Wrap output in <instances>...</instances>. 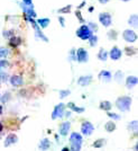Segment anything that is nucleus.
I'll return each instance as SVG.
<instances>
[{
  "instance_id": "1",
  "label": "nucleus",
  "mask_w": 138,
  "mask_h": 151,
  "mask_svg": "<svg viewBox=\"0 0 138 151\" xmlns=\"http://www.w3.org/2000/svg\"><path fill=\"white\" fill-rule=\"evenodd\" d=\"M82 142H83L82 134L72 132L70 135V151H81Z\"/></svg>"
},
{
  "instance_id": "2",
  "label": "nucleus",
  "mask_w": 138,
  "mask_h": 151,
  "mask_svg": "<svg viewBox=\"0 0 138 151\" xmlns=\"http://www.w3.org/2000/svg\"><path fill=\"white\" fill-rule=\"evenodd\" d=\"M132 99L130 96H120L116 99V107L120 112H128L132 107Z\"/></svg>"
},
{
  "instance_id": "3",
  "label": "nucleus",
  "mask_w": 138,
  "mask_h": 151,
  "mask_svg": "<svg viewBox=\"0 0 138 151\" xmlns=\"http://www.w3.org/2000/svg\"><path fill=\"white\" fill-rule=\"evenodd\" d=\"M76 36L79 38H81L82 41H88L89 38L93 35V33L91 32V29L88 27L87 24H82L78 29H76Z\"/></svg>"
},
{
  "instance_id": "4",
  "label": "nucleus",
  "mask_w": 138,
  "mask_h": 151,
  "mask_svg": "<svg viewBox=\"0 0 138 151\" xmlns=\"http://www.w3.org/2000/svg\"><path fill=\"white\" fill-rule=\"evenodd\" d=\"M75 59L78 62L80 63H85L89 61V53L88 51L83 47H80L75 50Z\"/></svg>"
},
{
  "instance_id": "5",
  "label": "nucleus",
  "mask_w": 138,
  "mask_h": 151,
  "mask_svg": "<svg viewBox=\"0 0 138 151\" xmlns=\"http://www.w3.org/2000/svg\"><path fill=\"white\" fill-rule=\"evenodd\" d=\"M64 113H65V105L63 103L57 104L56 106L54 107L53 112H52V120H56V119L63 117Z\"/></svg>"
},
{
  "instance_id": "6",
  "label": "nucleus",
  "mask_w": 138,
  "mask_h": 151,
  "mask_svg": "<svg viewBox=\"0 0 138 151\" xmlns=\"http://www.w3.org/2000/svg\"><path fill=\"white\" fill-rule=\"evenodd\" d=\"M81 132H82V134L85 135V137L92 135V133L94 132L93 124H92L91 122H89V121H84L81 124Z\"/></svg>"
},
{
  "instance_id": "7",
  "label": "nucleus",
  "mask_w": 138,
  "mask_h": 151,
  "mask_svg": "<svg viewBox=\"0 0 138 151\" xmlns=\"http://www.w3.org/2000/svg\"><path fill=\"white\" fill-rule=\"evenodd\" d=\"M122 37L127 43H135L137 41V34L134 29H125L122 33Z\"/></svg>"
},
{
  "instance_id": "8",
  "label": "nucleus",
  "mask_w": 138,
  "mask_h": 151,
  "mask_svg": "<svg viewBox=\"0 0 138 151\" xmlns=\"http://www.w3.org/2000/svg\"><path fill=\"white\" fill-rule=\"evenodd\" d=\"M99 22H100V24L102 26L109 27V26H111V24H112V17H111L110 14L101 13L100 15H99Z\"/></svg>"
},
{
  "instance_id": "9",
  "label": "nucleus",
  "mask_w": 138,
  "mask_h": 151,
  "mask_svg": "<svg viewBox=\"0 0 138 151\" xmlns=\"http://www.w3.org/2000/svg\"><path fill=\"white\" fill-rule=\"evenodd\" d=\"M108 55L113 61H118L122 57V51L120 50L118 46H113L112 49L110 50V52H108Z\"/></svg>"
},
{
  "instance_id": "10",
  "label": "nucleus",
  "mask_w": 138,
  "mask_h": 151,
  "mask_svg": "<svg viewBox=\"0 0 138 151\" xmlns=\"http://www.w3.org/2000/svg\"><path fill=\"white\" fill-rule=\"evenodd\" d=\"M9 81L11 83V86H13V87H16V88L21 87V86L24 85V79H23V77L20 75L11 76V77L9 78Z\"/></svg>"
},
{
  "instance_id": "11",
  "label": "nucleus",
  "mask_w": 138,
  "mask_h": 151,
  "mask_svg": "<svg viewBox=\"0 0 138 151\" xmlns=\"http://www.w3.org/2000/svg\"><path fill=\"white\" fill-rule=\"evenodd\" d=\"M20 7H21V9H23V12L24 14L26 15V18H36V12H35V9H34V6L33 7H27V6H24L23 4H20Z\"/></svg>"
},
{
  "instance_id": "12",
  "label": "nucleus",
  "mask_w": 138,
  "mask_h": 151,
  "mask_svg": "<svg viewBox=\"0 0 138 151\" xmlns=\"http://www.w3.org/2000/svg\"><path fill=\"white\" fill-rule=\"evenodd\" d=\"M17 141H18V137H17V134H15V133H10V134H8V135L6 137V139H5L4 145H5V147H10V145L17 143Z\"/></svg>"
},
{
  "instance_id": "13",
  "label": "nucleus",
  "mask_w": 138,
  "mask_h": 151,
  "mask_svg": "<svg viewBox=\"0 0 138 151\" xmlns=\"http://www.w3.org/2000/svg\"><path fill=\"white\" fill-rule=\"evenodd\" d=\"M92 82V76H81L78 79V85L81 87H87Z\"/></svg>"
},
{
  "instance_id": "14",
  "label": "nucleus",
  "mask_w": 138,
  "mask_h": 151,
  "mask_svg": "<svg viewBox=\"0 0 138 151\" xmlns=\"http://www.w3.org/2000/svg\"><path fill=\"white\" fill-rule=\"evenodd\" d=\"M98 77L102 81L109 82L112 79V73L110 71H108V70H101L100 72H99V75H98Z\"/></svg>"
},
{
  "instance_id": "15",
  "label": "nucleus",
  "mask_w": 138,
  "mask_h": 151,
  "mask_svg": "<svg viewBox=\"0 0 138 151\" xmlns=\"http://www.w3.org/2000/svg\"><path fill=\"white\" fill-rule=\"evenodd\" d=\"M70 129H71V123H70L69 121L63 122V123H61L60 129H58L60 134H61V135H63V137L68 135V134H69V132H70Z\"/></svg>"
},
{
  "instance_id": "16",
  "label": "nucleus",
  "mask_w": 138,
  "mask_h": 151,
  "mask_svg": "<svg viewBox=\"0 0 138 151\" xmlns=\"http://www.w3.org/2000/svg\"><path fill=\"white\" fill-rule=\"evenodd\" d=\"M138 79L136 76H129L126 78V87L128 89H132L137 86Z\"/></svg>"
},
{
  "instance_id": "17",
  "label": "nucleus",
  "mask_w": 138,
  "mask_h": 151,
  "mask_svg": "<svg viewBox=\"0 0 138 151\" xmlns=\"http://www.w3.org/2000/svg\"><path fill=\"white\" fill-rule=\"evenodd\" d=\"M38 148H39V150L41 151H47L51 148V141L47 138L42 139L41 142H39Z\"/></svg>"
},
{
  "instance_id": "18",
  "label": "nucleus",
  "mask_w": 138,
  "mask_h": 151,
  "mask_svg": "<svg viewBox=\"0 0 138 151\" xmlns=\"http://www.w3.org/2000/svg\"><path fill=\"white\" fill-rule=\"evenodd\" d=\"M23 43V40L18 36H13V37L9 38V45L14 47V49H16V47H18L19 45Z\"/></svg>"
},
{
  "instance_id": "19",
  "label": "nucleus",
  "mask_w": 138,
  "mask_h": 151,
  "mask_svg": "<svg viewBox=\"0 0 138 151\" xmlns=\"http://www.w3.org/2000/svg\"><path fill=\"white\" fill-rule=\"evenodd\" d=\"M66 106L69 107L70 109H71V112H75V113H79V114H81L83 113L85 109L83 108V107H79V106H76L75 104L73 103V101H70L69 104L66 105Z\"/></svg>"
},
{
  "instance_id": "20",
  "label": "nucleus",
  "mask_w": 138,
  "mask_h": 151,
  "mask_svg": "<svg viewBox=\"0 0 138 151\" xmlns=\"http://www.w3.org/2000/svg\"><path fill=\"white\" fill-rule=\"evenodd\" d=\"M36 23H37V25L39 26V28H47L48 25H50L51 20L48 18H39L36 20Z\"/></svg>"
},
{
  "instance_id": "21",
  "label": "nucleus",
  "mask_w": 138,
  "mask_h": 151,
  "mask_svg": "<svg viewBox=\"0 0 138 151\" xmlns=\"http://www.w3.org/2000/svg\"><path fill=\"white\" fill-rule=\"evenodd\" d=\"M99 107H100V109L105 111V112H109V111L112 108V104H111L109 101H102L100 103Z\"/></svg>"
},
{
  "instance_id": "22",
  "label": "nucleus",
  "mask_w": 138,
  "mask_h": 151,
  "mask_svg": "<svg viewBox=\"0 0 138 151\" xmlns=\"http://www.w3.org/2000/svg\"><path fill=\"white\" fill-rule=\"evenodd\" d=\"M116 123L113 122V121H109V122H107L106 124H105V130L107 131L108 133H111L113 132L115 130H116Z\"/></svg>"
},
{
  "instance_id": "23",
  "label": "nucleus",
  "mask_w": 138,
  "mask_h": 151,
  "mask_svg": "<svg viewBox=\"0 0 138 151\" xmlns=\"http://www.w3.org/2000/svg\"><path fill=\"white\" fill-rule=\"evenodd\" d=\"M109 58L108 55V51H106L105 49H100L98 52V59L100 61H107V59Z\"/></svg>"
},
{
  "instance_id": "24",
  "label": "nucleus",
  "mask_w": 138,
  "mask_h": 151,
  "mask_svg": "<svg viewBox=\"0 0 138 151\" xmlns=\"http://www.w3.org/2000/svg\"><path fill=\"white\" fill-rule=\"evenodd\" d=\"M105 145H106V139H98V140H95V141L93 142L92 147H93V148H97V149H99V148H102Z\"/></svg>"
},
{
  "instance_id": "25",
  "label": "nucleus",
  "mask_w": 138,
  "mask_h": 151,
  "mask_svg": "<svg viewBox=\"0 0 138 151\" xmlns=\"http://www.w3.org/2000/svg\"><path fill=\"white\" fill-rule=\"evenodd\" d=\"M137 22H138V17L136 14H132V16L129 17V19H128V24L130 26H134V27L137 26Z\"/></svg>"
},
{
  "instance_id": "26",
  "label": "nucleus",
  "mask_w": 138,
  "mask_h": 151,
  "mask_svg": "<svg viewBox=\"0 0 138 151\" xmlns=\"http://www.w3.org/2000/svg\"><path fill=\"white\" fill-rule=\"evenodd\" d=\"M125 53L128 57H132V55H135L137 53V50L134 46H127V47H125Z\"/></svg>"
},
{
  "instance_id": "27",
  "label": "nucleus",
  "mask_w": 138,
  "mask_h": 151,
  "mask_svg": "<svg viewBox=\"0 0 138 151\" xmlns=\"http://www.w3.org/2000/svg\"><path fill=\"white\" fill-rule=\"evenodd\" d=\"M107 35H108V38H109V40H111V41H116L117 37H118V33H117V31H115V29H110V31H108Z\"/></svg>"
},
{
  "instance_id": "28",
  "label": "nucleus",
  "mask_w": 138,
  "mask_h": 151,
  "mask_svg": "<svg viewBox=\"0 0 138 151\" xmlns=\"http://www.w3.org/2000/svg\"><path fill=\"white\" fill-rule=\"evenodd\" d=\"M113 79H115L117 82H121L122 81V79H124V72L120 71V70H118V71L113 75Z\"/></svg>"
},
{
  "instance_id": "29",
  "label": "nucleus",
  "mask_w": 138,
  "mask_h": 151,
  "mask_svg": "<svg viewBox=\"0 0 138 151\" xmlns=\"http://www.w3.org/2000/svg\"><path fill=\"white\" fill-rule=\"evenodd\" d=\"M71 9H72V5H66V6L60 8V9L57 10V13L58 14H69V13H71Z\"/></svg>"
},
{
  "instance_id": "30",
  "label": "nucleus",
  "mask_w": 138,
  "mask_h": 151,
  "mask_svg": "<svg viewBox=\"0 0 138 151\" xmlns=\"http://www.w3.org/2000/svg\"><path fill=\"white\" fill-rule=\"evenodd\" d=\"M137 125H138L137 121H136V120L132 121V122H130V123L128 124V130L136 133V132H137Z\"/></svg>"
},
{
  "instance_id": "31",
  "label": "nucleus",
  "mask_w": 138,
  "mask_h": 151,
  "mask_svg": "<svg viewBox=\"0 0 138 151\" xmlns=\"http://www.w3.org/2000/svg\"><path fill=\"white\" fill-rule=\"evenodd\" d=\"M9 54V50L7 47H0V60L6 59Z\"/></svg>"
},
{
  "instance_id": "32",
  "label": "nucleus",
  "mask_w": 138,
  "mask_h": 151,
  "mask_svg": "<svg viewBox=\"0 0 138 151\" xmlns=\"http://www.w3.org/2000/svg\"><path fill=\"white\" fill-rule=\"evenodd\" d=\"M88 41H89V44H90V46H95V45L98 44V36L93 34L91 37L89 38Z\"/></svg>"
},
{
  "instance_id": "33",
  "label": "nucleus",
  "mask_w": 138,
  "mask_h": 151,
  "mask_svg": "<svg viewBox=\"0 0 138 151\" xmlns=\"http://www.w3.org/2000/svg\"><path fill=\"white\" fill-rule=\"evenodd\" d=\"M8 79H9L8 73L5 72V71H2V70H0V82H7Z\"/></svg>"
},
{
  "instance_id": "34",
  "label": "nucleus",
  "mask_w": 138,
  "mask_h": 151,
  "mask_svg": "<svg viewBox=\"0 0 138 151\" xmlns=\"http://www.w3.org/2000/svg\"><path fill=\"white\" fill-rule=\"evenodd\" d=\"M107 115L111 119V120L115 122V121H118L120 120V115H118V114H116V113H111V112H108Z\"/></svg>"
},
{
  "instance_id": "35",
  "label": "nucleus",
  "mask_w": 138,
  "mask_h": 151,
  "mask_svg": "<svg viewBox=\"0 0 138 151\" xmlns=\"http://www.w3.org/2000/svg\"><path fill=\"white\" fill-rule=\"evenodd\" d=\"M87 25H88V27L91 29V32H92V33H94V32L98 31V25H97V24H94L93 22H89Z\"/></svg>"
},
{
  "instance_id": "36",
  "label": "nucleus",
  "mask_w": 138,
  "mask_h": 151,
  "mask_svg": "<svg viewBox=\"0 0 138 151\" xmlns=\"http://www.w3.org/2000/svg\"><path fill=\"white\" fill-rule=\"evenodd\" d=\"M60 97L61 98H65V97H68L70 94H71V91H70L69 89H63V90H60Z\"/></svg>"
},
{
  "instance_id": "37",
  "label": "nucleus",
  "mask_w": 138,
  "mask_h": 151,
  "mask_svg": "<svg viewBox=\"0 0 138 151\" xmlns=\"http://www.w3.org/2000/svg\"><path fill=\"white\" fill-rule=\"evenodd\" d=\"M9 67V62L7 61L6 59H2V60H0V70L1 69H6Z\"/></svg>"
},
{
  "instance_id": "38",
  "label": "nucleus",
  "mask_w": 138,
  "mask_h": 151,
  "mask_svg": "<svg viewBox=\"0 0 138 151\" xmlns=\"http://www.w3.org/2000/svg\"><path fill=\"white\" fill-rule=\"evenodd\" d=\"M2 35L7 38H10V37H13V36H15V33H14L13 29H10V31H5Z\"/></svg>"
},
{
  "instance_id": "39",
  "label": "nucleus",
  "mask_w": 138,
  "mask_h": 151,
  "mask_svg": "<svg viewBox=\"0 0 138 151\" xmlns=\"http://www.w3.org/2000/svg\"><path fill=\"white\" fill-rule=\"evenodd\" d=\"M9 99H10V94H9V93H6L2 97L0 96V101H1V103H7Z\"/></svg>"
},
{
  "instance_id": "40",
  "label": "nucleus",
  "mask_w": 138,
  "mask_h": 151,
  "mask_svg": "<svg viewBox=\"0 0 138 151\" xmlns=\"http://www.w3.org/2000/svg\"><path fill=\"white\" fill-rule=\"evenodd\" d=\"M75 16H76V18L80 20V23H81V24H83V23H84V19H83V17H82V14H81V12H80V10H76Z\"/></svg>"
},
{
  "instance_id": "41",
  "label": "nucleus",
  "mask_w": 138,
  "mask_h": 151,
  "mask_svg": "<svg viewBox=\"0 0 138 151\" xmlns=\"http://www.w3.org/2000/svg\"><path fill=\"white\" fill-rule=\"evenodd\" d=\"M69 57H70V60H71V61H76V59H75V50H71Z\"/></svg>"
},
{
  "instance_id": "42",
  "label": "nucleus",
  "mask_w": 138,
  "mask_h": 151,
  "mask_svg": "<svg viewBox=\"0 0 138 151\" xmlns=\"http://www.w3.org/2000/svg\"><path fill=\"white\" fill-rule=\"evenodd\" d=\"M23 5L27 7H33V0H23Z\"/></svg>"
},
{
  "instance_id": "43",
  "label": "nucleus",
  "mask_w": 138,
  "mask_h": 151,
  "mask_svg": "<svg viewBox=\"0 0 138 151\" xmlns=\"http://www.w3.org/2000/svg\"><path fill=\"white\" fill-rule=\"evenodd\" d=\"M58 22L61 23V26H62V27H65V23H64L65 20H64V18H63L62 16H61V17H58Z\"/></svg>"
},
{
  "instance_id": "44",
  "label": "nucleus",
  "mask_w": 138,
  "mask_h": 151,
  "mask_svg": "<svg viewBox=\"0 0 138 151\" xmlns=\"http://www.w3.org/2000/svg\"><path fill=\"white\" fill-rule=\"evenodd\" d=\"M99 2H100L101 5H106V4H108L109 2V0H98Z\"/></svg>"
},
{
  "instance_id": "45",
  "label": "nucleus",
  "mask_w": 138,
  "mask_h": 151,
  "mask_svg": "<svg viewBox=\"0 0 138 151\" xmlns=\"http://www.w3.org/2000/svg\"><path fill=\"white\" fill-rule=\"evenodd\" d=\"M61 151H70V148H69V147H64Z\"/></svg>"
},
{
  "instance_id": "46",
  "label": "nucleus",
  "mask_w": 138,
  "mask_h": 151,
  "mask_svg": "<svg viewBox=\"0 0 138 151\" xmlns=\"http://www.w3.org/2000/svg\"><path fill=\"white\" fill-rule=\"evenodd\" d=\"M84 5H85V1H83V2H82L81 5L79 6V10H80V9H81V8H82V7H83V6H84Z\"/></svg>"
},
{
  "instance_id": "47",
  "label": "nucleus",
  "mask_w": 138,
  "mask_h": 151,
  "mask_svg": "<svg viewBox=\"0 0 138 151\" xmlns=\"http://www.w3.org/2000/svg\"><path fill=\"white\" fill-rule=\"evenodd\" d=\"M2 113H4V107L0 105V115H1Z\"/></svg>"
},
{
  "instance_id": "48",
  "label": "nucleus",
  "mask_w": 138,
  "mask_h": 151,
  "mask_svg": "<svg viewBox=\"0 0 138 151\" xmlns=\"http://www.w3.org/2000/svg\"><path fill=\"white\" fill-rule=\"evenodd\" d=\"M2 130H4V125H2V123H1V122H0V132H1V131H2Z\"/></svg>"
},
{
  "instance_id": "49",
  "label": "nucleus",
  "mask_w": 138,
  "mask_h": 151,
  "mask_svg": "<svg viewBox=\"0 0 138 151\" xmlns=\"http://www.w3.org/2000/svg\"><path fill=\"white\" fill-rule=\"evenodd\" d=\"M89 12H90V13L93 12V7H90V8H89Z\"/></svg>"
},
{
  "instance_id": "50",
  "label": "nucleus",
  "mask_w": 138,
  "mask_h": 151,
  "mask_svg": "<svg viewBox=\"0 0 138 151\" xmlns=\"http://www.w3.org/2000/svg\"><path fill=\"white\" fill-rule=\"evenodd\" d=\"M120 1H124V2H127V1H129V0H120Z\"/></svg>"
}]
</instances>
